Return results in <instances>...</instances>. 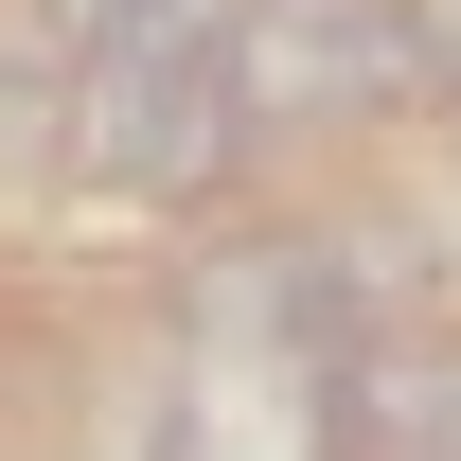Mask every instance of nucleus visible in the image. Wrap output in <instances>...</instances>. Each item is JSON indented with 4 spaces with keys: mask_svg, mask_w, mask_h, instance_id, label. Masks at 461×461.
Listing matches in <instances>:
<instances>
[{
    "mask_svg": "<svg viewBox=\"0 0 461 461\" xmlns=\"http://www.w3.org/2000/svg\"><path fill=\"white\" fill-rule=\"evenodd\" d=\"M249 0H89V124H71V160L107 177V195H195L230 177L249 142Z\"/></svg>",
    "mask_w": 461,
    "mask_h": 461,
    "instance_id": "obj_1",
    "label": "nucleus"
},
{
    "mask_svg": "<svg viewBox=\"0 0 461 461\" xmlns=\"http://www.w3.org/2000/svg\"><path fill=\"white\" fill-rule=\"evenodd\" d=\"M230 71H249V124H355L391 89H426V18L408 0H249Z\"/></svg>",
    "mask_w": 461,
    "mask_h": 461,
    "instance_id": "obj_2",
    "label": "nucleus"
}]
</instances>
